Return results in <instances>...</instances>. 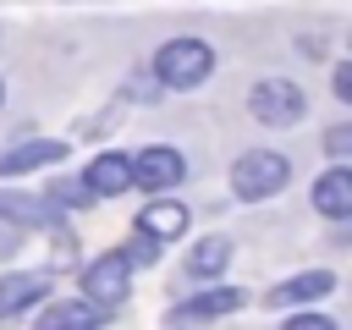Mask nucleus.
Instances as JSON below:
<instances>
[{"mask_svg": "<svg viewBox=\"0 0 352 330\" xmlns=\"http://www.w3.org/2000/svg\"><path fill=\"white\" fill-rule=\"evenodd\" d=\"M148 72L160 77V88L187 94V88L209 82V72H214V50H209L204 38H170V44L154 50V66H148Z\"/></svg>", "mask_w": 352, "mask_h": 330, "instance_id": "f257e3e1", "label": "nucleus"}, {"mask_svg": "<svg viewBox=\"0 0 352 330\" xmlns=\"http://www.w3.org/2000/svg\"><path fill=\"white\" fill-rule=\"evenodd\" d=\"M286 182H292V160L275 154V148H248V154H236V165H231V192L248 198V204L275 198Z\"/></svg>", "mask_w": 352, "mask_h": 330, "instance_id": "f03ea898", "label": "nucleus"}, {"mask_svg": "<svg viewBox=\"0 0 352 330\" xmlns=\"http://www.w3.org/2000/svg\"><path fill=\"white\" fill-rule=\"evenodd\" d=\"M248 110H253V121H264V126H297L302 110H308V99H302V88H297L292 77H258V82L248 88Z\"/></svg>", "mask_w": 352, "mask_h": 330, "instance_id": "7ed1b4c3", "label": "nucleus"}, {"mask_svg": "<svg viewBox=\"0 0 352 330\" xmlns=\"http://www.w3.org/2000/svg\"><path fill=\"white\" fill-rule=\"evenodd\" d=\"M82 297L94 302V308H121L126 297H132V258L126 253H99V258H88V270H82Z\"/></svg>", "mask_w": 352, "mask_h": 330, "instance_id": "20e7f679", "label": "nucleus"}, {"mask_svg": "<svg viewBox=\"0 0 352 330\" xmlns=\"http://www.w3.org/2000/svg\"><path fill=\"white\" fill-rule=\"evenodd\" d=\"M182 176H187V160H182L176 148H165V143H148V148L132 154V187L165 192V187H176Z\"/></svg>", "mask_w": 352, "mask_h": 330, "instance_id": "39448f33", "label": "nucleus"}, {"mask_svg": "<svg viewBox=\"0 0 352 330\" xmlns=\"http://www.w3.org/2000/svg\"><path fill=\"white\" fill-rule=\"evenodd\" d=\"M242 297H248V292H236V286H209V292H198V297H187V302H170V308H165V324H192V319L236 314Z\"/></svg>", "mask_w": 352, "mask_h": 330, "instance_id": "423d86ee", "label": "nucleus"}, {"mask_svg": "<svg viewBox=\"0 0 352 330\" xmlns=\"http://www.w3.org/2000/svg\"><path fill=\"white\" fill-rule=\"evenodd\" d=\"M50 275L44 270H16V275H0V319H16V314H28L33 302H44L50 297Z\"/></svg>", "mask_w": 352, "mask_h": 330, "instance_id": "0eeeda50", "label": "nucleus"}, {"mask_svg": "<svg viewBox=\"0 0 352 330\" xmlns=\"http://www.w3.org/2000/svg\"><path fill=\"white\" fill-rule=\"evenodd\" d=\"M82 182H88L94 198H116V192H126V187H132V154H116V148L94 154L88 170H82Z\"/></svg>", "mask_w": 352, "mask_h": 330, "instance_id": "6e6552de", "label": "nucleus"}, {"mask_svg": "<svg viewBox=\"0 0 352 330\" xmlns=\"http://www.w3.org/2000/svg\"><path fill=\"white\" fill-rule=\"evenodd\" d=\"M314 209L324 220H352V165H330L314 182Z\"/></svg>", "mask_w": 352, "mask_h": 330, "instance_id": "1a4fd4ad", "label": "nucleus"}, {"mask_svg": "<svg viewBox=\"0 0 352 330\" xmlns=\"http://www.w3.org/2000/svg\"><path fill=\"white\" fill-rule=\"evenodd\" d=\"M187 220H192V209L182 198H154L138 214V231H148L154 242H176V236H187Z\"/></svg>", "mask_w": 352, "mask_h": 330, "instance_id": "9d476101", "label": "nucleus"}, {"mask_svg": "<svg viewBox=\"0 0 352 330\" xmlns=\"http://www.w3.org/2000/svg\"><path fill=\"white\" fill-rule=\"evenodd\" d=\"M330 286H336V275H330V270H302V275H292V280L270 286V292H264V302H270V308H292V302H314V297H324Z\"/></svg>", "mask_w": 352, "mask_h": 330, "instance_id": "9b49d317", "label": "nucleus"}, {"mask_svg": "<svg viewBox=\"0 0 352 330\" xmlns=\"http://www.w3.org/2000/svg\"><path fill=\"white\" fill-rule=\"evenodd\" d=\"M66 160V143L55 138H38V143H16L0 154V176H22V170H44V165H60Z\"/></svg>", "mask_w": 352, "mask_h": 330, "instance_id": "f8f14e48", "label": "nucleus"}, {"mask_svg": "<svg viewBox=\"0 0 352 330\" xmlns=\"http://www.w3.org/2000/svg\"><path fill=\"white\" fill-rule=\"evenodd\" d=\"M0 220H11V226H55V204L50 198H28V192H0Z\"/></svg>", "mask_w": 352, "mask_h": 330, "instance_id": "ddd939ff", "label": "nucleus"}, {"mask_svg": "<svg viewBox=\"0 0 352 330\" xmlns=\"http://www.w3.org/2000/svg\"><path fill=\"white\" fill-rule=\"evenodd\" d=\"M226 264H231V242H226V236H204V242L187 253V275H198V280L220 275Z\"/></svg>", "mask_w": 352, "mask_h": 330, "instance_id": "4468645a", "label": "nucleus"}, {"mask_svg": "<svg viewBox=\"0 0 352 330\" xmlns=\"http://www.w3.org/2000/svg\"><path fill=\"white\" fill-rule=\"evenodd\" d=\"M104 319V308H94L88 297H77V302H50L44 308V324L50 330H72V324H99Z\"/></svg>", "mask_w": 352, "mask_h": 330, "instance_id": "2eb2a0df", "label": "nucleus"}, {"mask_svg": "<svg viewBox=\"0 0 352 330\" xmlns=\"http://www.w3.org/2000/svg\"><path fill=\"white\" fill-rule=\"evenodd\" d=\"M88 182H50V204H82L88 209Z\"/></svg>", "mask_w": 352, "mask_h": 330, "instance_id": "dca6fc26", "label": "nucleus"}, {"mask_svg": "<svg viewBox=\"0 0 352 330\" xmlns=\"http://www.w3.org/2000/svg\"><path fill=\"white\" fill-rule=\"evenodd\" d=\"M160 94H165V88H160V77H154V72H132L126 99H143V104H148V99H160Z\"/></svg>", "mask_w": 352, "mask_h": 330, "instance_id": "f3484780", "label": "nucleus"}, {"mask_svg": "<svg viewBox=\"0 0 352 330\" xmlns=\"http://www.w3.org/2000/svg\"><path fill=\"white\" fill-rule=\"evenodd\" d=\"M324 154H330V160H346V154H352V121H341V126L324 132Z\"/></svg>", "mask_w": 352, "mask_h": 330, "instance_id": "a211bd4d", "label": "nucleus"}, {"mask_svg": "<svg viewBox=\"0 0 352 330\" xmlns=\"http://www.w3.org/2000/svg\"><path fill=\"white\" fill-rule=\"evenodd\" d=\"M154 248H160V242H154L148 231H138V242L126 248V258H132V264H154Z\"/></svg>", "mask_w": 352, "mask_h": 330, "instance_id": "6ab92c4d", "label": "nucleus"}, {"mask_svg": "<svg viewBox=\"0 0 352 330\" xmlns=\"http://www.w3.org/2000/svg\"><path fill=\"white\" fill-rule=\"evenodd\" d=\"M330 88H336V99H341V104H352V60H341V66H336Z\"/></svg>", "mask_w": 352, "mask_h": 330, "instance_id": "aec40b11", "label": "nucleus"}, {"mask_svg": "<svg viewBox=\"0 0 352 330\" xmlns=\"http://www.w3.org/2000/svg\"><path fill=\"white\" fill-rule=\"evenodd\" d=\"M286 330H330V319H324V314H292Z\"/></svg>", "mask_w": 352, "mask_h": 330, "instance_id": "412c9836", "label": "nucleus"}, {"mask_svg": "<svg viewBox=\"0 0 352 330\" xmlns=\"http://www.w3.org/2000/svg\"><path fill=\"white\" fill-rule=\"evenodd\" d=\"M11 248H16V226H11V220H0V253H11Z\"/></svg>", "mask_w": 352, "mask_h": 330, "instance_id": "4be33fe9", "label": "nucleus"}, {"mask_svg": "<svg viewBox=\"0 0 352 330\" xmlns=\"http://www.w3.org/2000/svg\"><path fill=\"white\" fill-rule=\"evenodd\" d=\"M0 99H6V82H0Z\"/></svg>", "mask_w": 352, "mask_h": 330, "instance_id": "5701e85b", "label": "nucleus"}, {"mask_svg": "<svg viewBox=\"0 0 352 330\" xmlns=\"http://www.w3.org/2000/svg\"><path fill=\"white\" fill-rule=\"evenodd\" d=\"M346 38H352V33H346Z\"/></svg>", "mask_w": 352, "mask_h": 330, "instance_id": "b1692460", "label": "nucleus"}]
</instances>
